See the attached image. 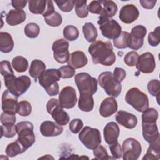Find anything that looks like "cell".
Returning <instances> with one entry per match:
<instances>
[{
  "label": "cell",
  "mask_w": 160,
  "mask_h": 160,
  "mask_svg": "<svg viewBox=\"0 0 160 160\" xmlns=\"http://www.w3.org/2000/svg\"><path fill=\"white\" fill-rule=\"evenodd\" d=\"M88 52L91 56L94 64H101L109 66H112L116 61V55L110 41H96L89 46Z\"/></svg>",
  "instance_id": "cell-1"
},
{
  "label": "cell",
  "mask_w": 160,
  "mask_h": 160,
  "mask_svg": "<svg viewBox=\"0 0 160 160\" xmlns=\"http://www.w3.org/2000/svg\"><path fill=\"white\" fill-rule=\"evenodd\" d=\"M61 74L59 69H46L38 78L39 84L44 88L46 92L51 96L59 93V87L58 81L60 80Z\"/></svg>",
  "instance_id": "cell-2"
},
{
  "label": "cell",
  "mask_w": 160,
  "mask_h": 160,
  "mask_svg": "<svg viewBox=\"0 0 160 160\" xmlns=\"http://www.w3.org/2000/svg\"><path fill=\"white\" fill-rule=\"evenodd\" d=\"M125 101L140 112H143L149 108L148 96L138 88H132L128 91L125 96Z\"/></svg>",
  "instance_id": "cell-3"
},
{
  "label": "cell",
  "mask_w": 160,
  "mask_h": 160,
  "mask_svg": "<svg viewBox=\"0 0 160 160\" xmlns=\"http://www.w3.org/2000/svg\"><path fill=\"white\" fill-rule=\"evenodd\" d=\"M5 86L16 97L22 95L29 89L31 84L29 77L21 76L16 78L15 76L4 78Z\"/></svg>",
  "instance_id": "cell-4"
},
{
  "label": "cell",
  "mask_w": 160,
  "mask_h": 160,
  "mask_svg": "<svg viewBox=\"0 0 160 160\" xmlns=\"http://www.w3.org/2000/svg\"><path fill=\"white\" fill-rule=\"evenodd\" d=\"M74 81L80 94L93 95L98 90L97 79L87 72H79L75 75Z\"/></svg>",
  "instance_id": "cell-5"
},
{
  "label": "cell",
  "mask_w": 160,
  "mask_h": 160,
  "mask_svg": "<svg viewBox=\"0 0 160 160\" xmlns=\"http://www.w3.org/2000/svg\"><path fill=\"white\" fill-rule=\"evenodd\" d=\"M98 82L106 93L109 96L117 98L121 94L122 86L113 78L112 73L110 71H105L98 76Z\"/></svg>",
  "instance_id": "cell-6"
},
{
  "label": "cell",
  "mask_w": 160,
  "mask_h": 160,
  "mask_svg": "<svg viewBox=\"0 0 160 160\" xmlns=\"http://www.w3.org/2000/svg\"><path fill=\"white\" fill-rule=\"evenodd\" d=\"M18 139L28 149L35 142L36 137L34 133V126L29 121H21L16 125Z\"/></svg>",
  "instance_id": "cell-7"
},
{
  "label": "cell",
  "mask_w": 160,
  "mask_h": 160,
  "mask_svg": "<svg viewBox=\"0 0 160 160\" xmlns=\"http://www.w3.org/2000/svg\"><path fill=\"white\" fill-rule=\"evenodd\" d=\"M98 24L102 36L109 39H115L121 33V26L114 19L100 16Z\"/></svg>",
  "instance_id": "cell-8"
},
{
  "label": "cell",
  "mask_w": 160,
  "mask_h": 160,
  "mask_svg": "<svg viewBox=\"0 0 160 160\" xmlns=\"http://www.w3.org/2000/svg\"><path fill=\"white\" fill-rule=\"evenodd\" d=\"M79 139L86 148L94 150L101 142V133L98 129L85 126L79 134Z\"/></svg>",
  "instance_id": "cell-9"
},
{
  "label": "cell",
  "mask_w": 160,
  "mask_h": 160,
  "mask_svg": "<svg viewBox=\"0 0 160 160\" xmlns=\"http://www.w3.org/2000/svg\"><path fill=\"white\" fill-rule=\"evenodd\" d=\"M46 109L57 124L61 126H64L69 122V116L63 110L62 106L57 99L52 98L49 99L46 104Z\"/></svg>",
  "instance_id": "cell-10"
},
{
  "label": "cell",
  "mask_w": 160,
  "mask_h": 160,
  "mask_svg": "<svg viewBox=\"0 0 160 160\" xmlns=\"http://www.w3.org/2000/svg\"><path fill=\"white\" fill-rule=\"evenodd\" d=\"M122 151L124 160H136L141 154V145L136 139L129 138L123 141Z\"/></svg>",
  "instance_id": "cell-11"
},
{
  "label": "cell",
  "mask_w": 160,
  "mask_h": 160,
  "mask_svg": "<svg viewBox=\"0 0 160 160\" xmlns=\"http://www.w3.org/2000/svg\"><path fill=\"white\" fill-rule=\"evenodd\" d=\"M69 42L64 39H59L55 41L52 46L54 59L59 63L64 64L68 61L69 58Z\"/></svg>",
  "instance_id": "cell-12"
},
{
  "label": "cell",
  "mask_w": 160,
  "mask_h": 160,
  "mask_svg": "<svg viewBox=\"0 0 160 160\" xmlns=\"http://www.w3.org/2000/svg\"><path fill=\"white\" fill-rule=\"evenodd\" d=\"M29 10L35 14H42L44 18L50 15L54 11L52 1L35 0L28 1Z\"/></svg>",
  "instance_id": "cell-13"
},
{
  "label": "cell",
  "mask_w": 160,
  "mask_h": 160,
  "mask_svg": "<svg viewBox=\"0 0 160 160\" xmlns=\"http://www.w3.org/2000/svg\"><path fill=\"white\" fill-rule=\"evenodd\" d=\"M147 33L146 28L142 25L134 26L131 31V37L129 47L133 50H138L144 44V38Z\"/></svg>",
  "instance_id": "cell-14"
},
{
  "label": "cell",
  "mask_w": 160,
  "mask_h": 160,
  "mask_svg": "<svg viewBox=\"0 0 160 160\" xmlns=\"http://www.w3.org/2000/svg\"><path fill=\"white\" fill-rule=\"evenodd\" d=\"M78 101L76 90L71 86H66L61 91L59 95V101L63 108H73Z\"/></svg>",
  "instance_id": "cell-15"
},
{
  "label": "cell",
  "mask_w": 160,
  "mask_h": 160,
  "mask_svg": "<svg viewBox=\"0 0 160 160\" xmlns=\"http://www.w3.org/2000/svg\"><path fill=\"white\" fill-rule=\"evenodd\" d=\"M136 69L142 73L149 74L154 71L156 62L153 54L150 52H146L139 56L136 65Z\"/></svg>",
  "instance_id": "cell-16"
},
{
  "label": "cell",
  "mask_w": 160,
  "mask_h": 160,
  "mask_svg": "<svg viewBox=\"0 0 160 160\" xmlns=\"http://www.w3.org/2000/svg\"><path fill=\"white\" fill-rule=\"evenodd\" d=\"M2 110L4 112L16 114L17 112L18 97L12 94L8 89L5 90L2 95Z\"/></svg>",
  "instance_id": "cell-17"
},
{
  "label": "cell",
  "mask_w": 160,
  "mask_h": 160,
  "mask_svg": "<svg viewBox=\"0 0 160 160\" xmlns=\"http://www.w3.org/2000/svg\"><path fill=\"white\" fill-rule=\"evenodd\" d=\"M139 16V12L134 4H126L120 10L119 18L125 24H131L135 21Z\"/></svg>",
  "instance_id": "cell-18"
},
{
  "label": "cell",
  "mask_w": 160,
  "mask_h": 160,
  "mask_svg": "<svg viewBox=\"0 0 160 160\" xmlns=\"http://www.w3.org/2000/svg\"><path fill=\"white\" fill-rule=\"evenodd\" d=\"M142 133L145 141L149 144L160 139L156 122H142Z\"/></svg>",
  "instance_id": "cell-19"
},
{
  "label": "cell",
  "mask_w": 160,
  "mask_h": 160,
  "mask_svg": "<svg viewBox=\"0 0 160 160\" xmlns=\"http://www.w3.org/2000/svg\"><path fill=\"white\" fill-rule=\"evenodd\" d=\"M39 129L41 134L45 137L58 136L63 131L62 126L51 121H43L40 125Z\"/></svg>",
  "instance_id": "cell-20"
},
{
  "label": "cell",
  "mask_w": 160,
  "mask_h": 160,
  "mask_svg": "<svg viewBox=\"0 0 160 160\" xmlns=\"http://www.w3.org/2000/svg\"><path fill=\"white\" fill-rule=\"evenodd\" d=\"M115 118L119 124L128 129H133L138 124L137 117L134 114L125 111H119Z\"/></svg>",
  "instance_id": "cell-21"
},
{
  "label": "cell",
  "mask_w": 160,
  "mask_h": 160,
  "mask_svg": "<svg viewBox=\"0 0 160 160\" xmlns=\"http://www.w3.org/2000/svg\"><path fill=\"white\" fill-rule=\"evenodd\" d=\"M120 129L119 126L115 122H109L106 124L103 130L104 141L107 144H111L118 141Z\"/></svg>",
  "instance_id": "cell-22"
},
{
  "label": "cell",
  "mask_w": 160,
  "mask_h": 160,
  "mask_svg": "<svg viewBox=\"0 0 160 160\" xmlns=\"http://www.w3.org/2000/svg\"><path fill=\"white\" fill-rule=\"evenodd\" d=\"M118 110V102L113 97L104 99L101 103L99 113L101 116L107 118L114 114Z\"/></svg>",
  "instance_id": "cell-23"
},
{
  "label": "cell",
  "mask_w": 160,
  "mask_h": 160,
  "mask_svg": "<svg viewBox=\"0 0 160 160\" xmlns=\"http://www.w3.org/2000/svg\"><path fill=\"white\" fill-rule=\"evenodd\" d=\"M88 62V59L84 52L76 51L69 55L68 65L75 69H79L85 66Z\"/></svg>",
  "instance_id": "cell-24"
},
{
  "label": "cell",
  "mask_w": 160,
  "mask_h": 160,
  "mask_svg": "<svg viewBox=\"0 0 160 160\" xmlns=\"http://www.w3.org/2000/svg\"><path fill=\"white\" fill-rule=\"evenodd\" d=\"M26 18V12L22 9H11L6 16V22L11 26L22 23Z\"/></svg>",
  "instance_id": "cell-25"
},
{
  "label": "cell",
  "mask_w": 160,
  "mask_h": 160,
  "mask_svg": "<svg viewBox=\"0 0 160 160\" xmlns=\"http://www.w3.org/2000/svg\"><path fill=\"white\" fill-rule=\"evenodd\" d=\"M14 41L7 32H0V51L4 53L10 52L14 48Z\"/></svg>",
  "instance_id": "cell-26"
},
{
  "label": "cell",
  "mask_w": 160,
  "mask_h": 160,
  "mask_svg": "<svg viewBox=\"0 0 160 160\" xmlns=\"http://www.w3.org/2000/svg\"><path fill=\"white\" fill-rule=\"evenodd\" d=\"M46 66L43 61L39 59H34L31 63L29 74L32 78L35 79L36 81L46 70Z\"/></svg>",
  "instance_id": "cell-27"
},
{
  "label": "cell",
  "mask_w": 160,
  "mask_h": 160,
  "mask_svg": "<svg viewBox=\"0 0 160 160\" xmlns=\"http://www.w3.org/2000/svg\"><path fill=\"white\" fill-rule=\"evenodd\" d=\"M94 104L92 95L80 94L78 101V107L82 111L89 112L93 109Z\"/></svg>",
  "instance_id": "cell-28"
},
{
  "label": "cell",
  "mask_w": 160,
  "mask_h": 160,
  "mask_svg": "<svg viewBox=\"0 0 160 160\" xmlns=\"http://www.w3.org/2000/svg\"><path fill=\"white\" fill-rule=\"evenodd\" d=\"M27 149L17 139L14 142L9 143L6 148V154L9 157H14L19 154L23 153Z\"/></svg>",
  "instance_id": "cell-29"
},
{
  "label": "cell",
  "mask_w": 160,
  "mask_h": 160,
  "mask_svg": "<svg viewBox=\"0 0 160 160\" xmlns=\"http://www.w3.org/2000/svg\"><path fill=\"white\" fill-rule=\"evenodd\" d=\"M99 1L101 3V4L103 5L102 11L100 16L111 18L116 14L118 11V6L114 1L111 0H102Z\"/></svg>",
  "instance_id": "cell-30"
},
{
  "label": "cell",
  "mask_w": 160,
  "mask_h": 160,
  "mask_svg": "<svg viewBox=\"0 0 160 160\" xmlns=\"http://www.w3.org/2000/svg\"><path fill=\"white\" fill-rule=\"evenodd\" d=\"M160 158V139L150 143L142 159H159Z\"/></svg>",
  "instance_id": "cell-31"
},
{
  "label": "cell",
  "mask_w": 160,
  "mask_h": 160,
  "mask_svg": "<svg viewBox=\"0 0 160 160\" xmlns=\"http://www.w3.org/2000/svg\"><path fill=\"white\" fill-rule=\"evenodd\" d=\"M82 32L85 39L88 42H95L98 37V31L92 23L86 22L82 27Z\"/></svg>",
  "instance_id": "cell-32"
},
{
  "label": "cell",
  "mask_w": 160,
  "mask_h": 160,
  "mask_svg": "<svg viewBox=\"0 0 160 160\" xmlns=\"http://www.w3.org/2000/svg\"><path fill=\"white\" fill-rule=\"evenodd\" d=\"M131 35L126 31H122L120 35L113 40L114 46L118 49H125L129 47Z\"/></svg>",
  "instance_id": "cell-33"
},
{
  "label": "cell",
  "mask_w": 160,
  "mask_h": 160,
  "mask_svg": "<svg viewBox=\"0 0 160 160\" xmlns=\"http://www.w3.org/2000/svg\"><path fill=\"white\" fill-rule=\"evenodd\" d=\"M12 68L18 72H25L28 68V61L23 56H18L13 58L11 62Z\"/></svg>",
  "instance_id": "cell-34"
},
{
  "label": "cell",
  "mask_w": 160,
  "mask_h": 160,
  "mask_svg": "<svg viewBox=\"0 0 160 160\" xmlns=\"http://www.w3.org/2000/svg\"><path fill=\"white\" fill-rule=\"evenodd\" d=\"M86 0L74 1L75 12L76 15L80 18H85L88 16L89 10L87 6Z\"/></svg>",
  "instance_id": "cell-35"
},
{
  "label": "cell",
  "mask_w": 160,
  "mask_h": 160,
  "mask_svg": "<svg viewBox=\"0 0 160 160\" xmlns=\"http://www.w3.org/2000/svg\"><path fill=\"white\" fill-rule=\"evenodd\" d=\"M79 32L78 29L72 25H68L63 29L64 38L70 41L76 40L79 37Z\"/></svg>",
  "instance_id": "cell-36"
},
{
  "label": "cell",
  "mask_w": 160,
  "mask_h": 160,
  "mask_svg": "<svg viewBox=\"0 0 160 160\" xmlns=\"http://www.w3.org/2000/svg\"><path fill=\"white\" fill-rule=\"evenodd\" d=\"M46 23L51 27H58L60 26L62 22L61 15L56 11H54L50 15L44 18Z\"/></svg>",
  "instance_id": "cell-37"
},
{
  "label": "cell",
  "mask_w": 160,
  "mask_h": 160,
  "mask_svg": "<svg viewBox=\"0 0 160 160\" xmlns=\"http://www.w3.org/2000/svg\"><path fill=\"white\" fill-rule=\"evenodd\" d=\"M40 32L39 26L34 22L28 23L24 28L25 35L29 38H36Z\"/></svg>",
  "instance_id": "cell-38"
},
{
  "label": "cell",
  "mask_w": 160,
  "mask_h": 160,
  "mask_svg": "<svg viewBox=\"0 0 160 160\" xmlns=\"http://www.w3.org/2000/svg\"><path fill=\"white\" fill-rule=\"evenodd\" d=\"M158 112L155 109L151 108H148L142 114V122H156L158 118Z\"/></svg>",
  "instance_id": "cell-39"
},
{
  "label": "cell",
  "mask_w": 160,
  "mask_h": 160,
  "mask_svg": "<svg viewBox=\"0 0 160 160\" xmlns=\"http://www.w3.org/2000/svg\"><path fill=\"white\" fill-rule=\"evenodd\" d=\"M32 111L31 104L27 101H22L18 102L17 113L21 116H28L30 115Z\"/></svg>",
  "instance_id": "cell-40"
},
{
  "label": "cell",
  "mask_w": 160,
  "mask_h": 160,
  "mask_svg": "<svg viewBox=\"0 0 160 160\" xmlns=\"http://www.w3.org/2000/svg\"><path fill=\"white\" fill-rule=\"evenodd\" d=\"M93 154L96 159L98 160H104V159H114L113 157H111L108 155L106 149L101 146H98L94 150H93Z\"/></svg>",
  "instance_id": "cell-41"
},
{
  "label": "cell",
  "mask_w": 160,
  "mask_h": 160,
  "mask_svg": "<svg viewBox=\"0 0 160 160\" xmlns=\"http://www.w3.org/2000/svg\"><path fill=\"white\" fill-rule=\"evenodd\" d=\"M0 72L4 78H9L14 76V72L11 68V64L8 61L4 60L0 62Z\"/></svg>",
  "instance_id": "cell-42"
},
{
  "label": "cell",
  "mask_w": 160,
  "mask_h": 160,
  "mask_svg": "<svg viewBox=\"0 0 160 160\" xmlns=\"http://www.w3.org/2000/svg\"><path fill=\"white\" fill-rule=\"evenodd\" d=\"M139 56L136 51H131L125 55L124 58V61L125 64L128 66L133 67L136 65Z\"/></svg>",
  "instance_id": "cell-43"
},
{
  "label": "cell",
  "mask_w": 160,
  "mask_h": 160,
  "mask_svg": "<svg viewBox=\"0 0 160 160\" xmlns=\"http://www.w3.org/2000/svg\"><path fill=\"white\" fill-rule=\"evenodd\" d=\"M148 43L150 46L155 47L159 45L160 42V35H159V26H158L154 29L152 32H149L148 35Z\"/></svg>",
  "instance_id": "cell-44"
},
{
  "label": "cell",
  "mask_w": 160,
  "mask_h": 160,
  "mask_svg": "<svg viewBox=\"0 0 160 160\" xmlns=\"http://www.w3.org/2000/svg\"><path fill=\"white\" fill-rule=\"evenodd\" d=\"M148 90L152 96H158L160 92V82L158 79L151 80L147 86Z\"/></svg>",
  "instance_id": "cell-45"
},
{
  "label": "cell",
  "mask_w": 160,
  "mask_h": 160,
  "mask_svg": "<svg viewBox=\"0 0 160 160\" xmlns=\"http://www.w3.org/2000/svg\"><path fill=\"white\" fill-rule=\"evenodd\" d=\"M1 137H5L7 138H13L17 133L16 125H8L3 126L1 125Z\"/></svg>",
  "instance_id": "cell-46"
},
{
  "label": "cell",
  "mask_w": 160,
  "mask_h": 160,
  "mask_svg": "<svg viewBox=\"0 0 160 160\" xmlns=\"http://www.w3.org/2000/svg\"><path fill=\"white\" fill-rule=\"evenodd\" d=\"M55 2L60 10L65 12H71L74 6V1L73 0L55 1Z\"/></svg>",
  "instance_id": "cell-47"
},
{
  "label": "cell",
  "mask_w": 160,
  "mask_h": 160,
  "mask_svg": "<svg viewBox=\"0 0 160 160\" xmlns=\"http://www.w3.org/2000/svg\"><path fill=\"white\" fill-rule=\"evenodd\" d=\"M111 153L114 159H121L122 155V148L118 141L109 144V146Z\"/></svg>",
  "instance_id": "cell-48"
},
{
  "label": "cell",
  "mask_w": 160,
  "mask_h": 160,
  "mask_svg": "<svg viewBox=\"0 0 160 160\" xmlns=\"http://www.w3.org/2000/svg\"><path fill=\"white\" fill-rule=\"evenodd\" d=\"M16 118L15 114L2 112L1 115V122L3 126L15 124Z\"/></svg>",
  "instance_id": "cell-49"
},
{
  "label": "cell",
  "mask_w": 160,
  "mask_h": 160,
  "mask_svg": "<svg viewBox=\"0 0 160 160\" xmlns=\"http://www.w3.org/2000/svg\"><path fill=\"white\" fill-rule=\"evenodd\" d=\"M59 71L61 74V78L63 79L71 78L75 75V69L68 65L61 66L59 68Z\"/></svg>",
  "instance_id": "cell-50"
},
{
  "label": "cell",
  "mask_w": 160,
  "mask_h": 160,
  "mask_svg": "<svg viewBox=\"0 0 160 160\" xmlns=\"http://www.w3.org/2000/svg\"><path fill=\"white\" fill-rule=\"evenodd\" d=\"M83 122L80 119H74L69 122V128L70 131L74 133L77 134L80 132L83 127Z\"/></svg>",
  "instance_id": "cell-51"
},
{
  "label": "cell",
  "mask_w": 160,
  "mask_h": 160,
  "mask_svg": "<svg viewBox=\"0 0 160 160\" xmlns=\"http://www.w3.org/2000/svg\"><path fill=\"white\" fill-rule=\"evenodd\" d=\"M88 10L91 13L100 15L102 11V6L99 1H92L88 5Z\"/></svg>",
  "instance_id": "cell-52"
},
{
  "label": "cell",
  "mask_w": 160,
  "mask_h": 160,
  "mask_svg": "<svg viewBox=\"0 0 160 160\" xmlns=\"http://www.w3.org/2000/svg\"><path fill=\"white\" fill-rule=\"evenodd\" d=\"M113 78L114 79L118 82H122L124 79L126 78V72L124 69H123L121 68L116 67L115 68L114 72H113Z\"/></svg>",
  "instance_id": "cell-53"
},
{
  "label": "cell",
  "mask_w": 160,
  "mask_h": 160,
  "mask_svg": "<svg viewBox=\"0 0 160 160\" xmlns=\"http://www.w3.org/2000/svg\"><path fill=\"white\" fill-rule=\"evenodd\" d=\"M157 1L156 0H140L139 2L142 7H143L144 9H152Z\"/></svg>",
  "instance_id": "cell-54"
},
{
  "label": "cell",
  "mask_w": 160,
  "mask_h": 160,
  "mask_svg": "<svg viewBox=\"0 0 160 160\" xmlns=\"http://www.w3.org/2000/svg\"><path fill=\"white\" fill-rule=\"evenodd\" d=\"M28 2V1H11V5L16 9H22Z\"/></svg>",
  "instance_id": "cell-55"
}]
</instances>
